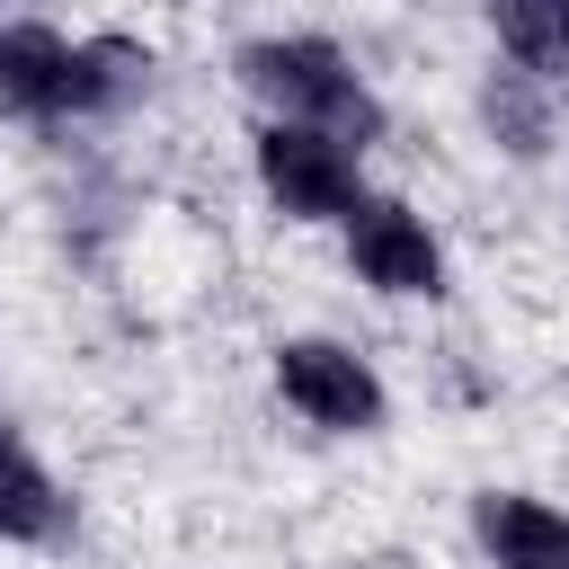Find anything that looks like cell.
<instances>
[{
    "instance_id": "2",
    "label": "cell",
    "mask_w": 569,
    "mask_h": 569,
    "mask_svg": "<svg viewBox=\"0 0 569 569\" xmlns=\"http://www.w3.org/2000/svg\"><path fill=\"white\" fill-rule=\"evenodd\" d=\"M240 89L276 116V124H320L338 142H382V98L373 80L329 44V36H249L240 44Z\"/></svg>"
},
{
    "instance_id": "1",
    "label": "cell",
    "mask_w": 569,
    "mask_h": 569,
    "mask_svg": "<svg viewBox=\"0 0 569 569\" xmlns=\"http://www.w3.org/2000/svg\"><path fill=\"white\" fill-rule=\"evenodd\" d=\"M133 89H151V53L116 44V36H62L36 18L0 27V107L27 124H71V116H107Z\"/></svg>"
},
{
    "instance_id": "8",
    "label": "cell",
    "mask_w": 569,
    "mask_h": 569,
    "mask_svg": "<svg viewBox=\"0 0 569 569\" xmlns=\"http://www.w3.org/2000/svg\"><path fill=\"white\" fill-rule=\"evenodd\" d=\"M480 9L516 71H542V80L569 71V0H480Z\"/></svg>"
},
{
    "instance_id": "9",
    "label": "cell",
    "mask_w": 569,
    "mask_h": 569,
    "mask_svg": "<svg viewBox=\"0 0 569 569\" xmlns=\"http://www.w3.org/2000/svg\"><path fill=\"white\" fill-rule=\"evenodd\" d=\"M480 116H489V133H498L516 160L551 151V80H542V71H498V80L480 89Z\"/></svg>"
},
{
    "instance_id": "7",
    "label": "cell",
    "mask_w": 569,
    "mask_h": 569,
    "mask_svg": "<svg viewBox=\"0 0 569 569\" xmlns=\"http://www.w3.org/2000/svg\"><path fill=\"white\" fill-rule=\"evenodd\" d=\"M62 533V489L36 462V445L0 418V542H53Z\"/></svg>"
},
{
    "instance_id": "6",
    "label": "cell",
    "mask_w": 569,
    "mask_h": 569,
    "mask_svg": "<svg viewBox=\"0 0 569 569\" xmlns=\"http://www.w3.org/2000/svg\"><path fill=\"white\" fill-rule=\"evenodd\" d=\"M471 533H480L489 569H569V516L533 489H480Z\"/></svg>"
},
{
    "instance_id": "3",
    "label": "cell",
    "mask_w": 569,
    "mask_h": 569,
    "mask_svg": "<svg viewBox=\"0 0 569 569\" xmlns=\"http://www.w3.org/2000/svg\"><path fill=\"white\" fill-rule=\"evenodd\" d=\"M249 160H258V187L284 222H347L365 204V151L320 133V124H276L267 116Z\"/></svg>"
},
{
    "instance_id": "4",
    "label": "cell",
    "mask_w": 569,
    "mask_h": 569,
    "mask_svg": "<svg viewBox=\"0 0 569 569\" xmlns=\"http://www.w3.org/2000/svg\"><path fill=\"white\" fill-rule=\"evenodd\" d=\"M276 391H284L293 418H311V427H329V436H373V427L391 418L382 373H373L356 347H338V338H284V347H276Z\"/></svg>"
},
{
    "instance_id": "5",
    "label": "cell",
    "mask_w": 569,
    "mask_h": 569,
    "mask_svg": "<svg viewBox=\"0 0 569 569\" xmlns=\"http://www.w3.org/2000/svg\"><path fill=\"white\" fill-rule=\"evenodd\" d=\"M338 231H347L356 284H373V293H391V302H436V293H445V240H436L427 213H409L400 196H373V187H365V204H356Z\"/></svg>"
}]
</instances>
